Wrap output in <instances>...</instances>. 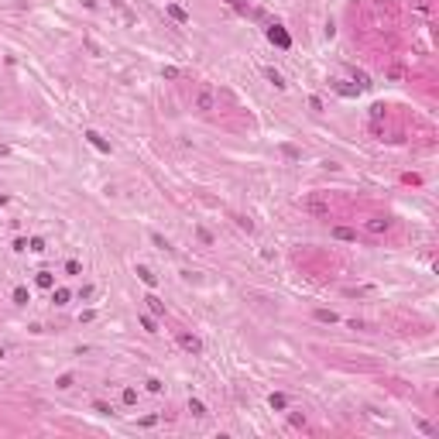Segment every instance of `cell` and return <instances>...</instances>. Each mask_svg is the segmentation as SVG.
I'll use <instances>...</instances> for the list:
<instances>
[{"mask_svg":"<svg viewBox=\"0 0 439 439\" xmlns=\"http://www.w3.org/2000/svg\"><path fill=\"white\" fill-rule=\"evenodd\" d=\"M141 326H145L147 333H158V329H154V319H151V316H141Z\"/></svg>","mask_w":439,"mask_h":439,"instance_id":"22","label":"cell"},{"mask_svg":"<svg viewBox=\"0 0 439 439\" xmlns=\"http://www.w3.org/2000/svg\"><path fill=\"white\" fill-rule=\"evenodd\" d=\"M268 405L282 412V408H289V398H285V395H268Z\"/></svg>","mask_w":439,"mask_h":439,"instance_id":"12","label":"cell"},{"mask_svg":"<svg viewBox=\"0 0 439 439\" xmlns=\"http://www.w3.org/2000/svg\"><path fill=\"white\" fill-rule=\"evenodd\" d=\"M151 240H154V247H161V251H168V240H165L161 233H151Z\"/></svg>","mask_w":439,"mask_h":439,"instance_id":"20","label":"cell"},{"mask_svg":"<svg viewBox=\"0 0 439 439\" xmlns=\"http://www.w3.org/2000/svg\"><path fill=\"white\" fill-rule=\"evenodd\" d=\"M69 298H73V292H69V289H55V292H52V302H55V305H66Z\"/></svg>","mask_w":439,"mask_h":439,"instance_id":"10","label":"cell"},{"mask_svg":"<svg viewBox=\"0 0 439 439\" xmlns=\"http://www.w3.org/2000/svg\"><path fill=\"white\" fill-rule=\"evenodd\" d=\"M66 271H69V275H82V268H79V261H66Z\"/></svg>","mask_w":439,"mask_h":439,"instance_id":"21","label":"cell"},{"mask_svg":"<svg viewBox=\"0 0 439 439\" xmlns=\"http://www.w3.org/2000/svg\"><path fill=\"white\" fill-rule=\"evenodd\" d=\"M168 17H172V21H179V24H189V10H185V7H179V3H168Z\"/></svg>","mask_w":439,"mask_h":439,"instance_id":"5","label":"cell"},{"mask_svg":"<svg viewBox=\"0 0 439 439\" xmlns=\"http://www.w3.org/2000/svg\"><path fill=\"white\" fill-rule=\"evenodd\" d=\"M264 79H268L275 89H285V79H282V73H278V69H264Z\"/></svg>","mask_w":439,"mask_h":439,"instance_id":"8","label":"cell"},{"mask_svg":"<svg viewBox=\"0 0 439 439\" xmlns=\"http://www.w3.org/2000/svg\"><path fill=\"white\" fill-rule=\"evenodd\" d=\"M138 402V391L134 388H124V405H134Z\"/></svg>","mask_w":439,"mask_h":439,"instance_id":"18","label":"cell"},{"mask_svg":"<svg viewBox=\"0 0 439 439\" xmlns=\"http://www.w3.org/2000/svg\"><path fill=\"white\" fill-rule=\"evenodd\" d=\"M147 391H154V395H158V391H161V381H158V377H147Z\"/></svg>","mask_w":439,"mask_h":439,"instance_id":"24","label":"cell"},{"mask_svg":"<svg viewBox=\"0 0 439 439\" xmlns=\"http://www.w3.org/2000/svg\"><path fill=\"white\" fill-rule=\"evenodd\" d=\"M302 210H309V213H319V217H329V206H326L323 199H305V203H302Z\"/></svg>","mask_w":439,"mask_h":439,"instance_id":"4","label":"cell"},{"mask_svg":"<svg viewBox=\"0 0 439 439\" xmlns=\"http://www.w3.org/2000/svg\"><path fill=\"white\" fill-rule=\"evenodd\" d=\"M333 237H336V240H354L357 233H354L350 226H333Z\"/></svg>","mask_w":439,"mask_h":439,"instance_id":"11","label":"cell"},{"mask_svg":"<svg viewBox=\"0 0 439 439\" xmlns=\"http://www.w3.org/2000/svg\"><path fill=\"white\" fill-rule=\"evenodd\" d=\"M367 230L370 233H384L388 230V220H367Z\"/></svg>","mask_w":439,"mask_h":439,"instance_id":"14","label":"cell"},{"mask_svg":"<svg viewBox=\"0 0 439 439\" xmlns=\"http://www.w3.org/2000/svg\"><path fill=\"white\" fill-rule=\"evenodd\" d=\"M0 357H7V350H3V347H0Z\"/></svg>","mask_w":439,"mask_h":439,"instance_id":"30","label":"cell"},{"mask_svg":"<svg viewBox=\"0 0 439 439\" xmlns=\"http://www.w3.org/2000/svg\"><path fill=\"white\" fill-rule=\"evenodd\" d=\"M370 117H374V120H381V117H384V107H381V103H377V107H370Z\"/></svg>","mask_w":439,"mask_h":439,"instance_id":"26","label":"cell"},{"mask_svg":"<svg viewBox=\"0 0 439 439\" xmlns=\"http://www.w3.org/2000/svg\"><path fill=\"white\" fill-rule=\"evenodd\" d=\"M145 302H147V309H151L154 316H161V312H165V302H161V298H154V295H147Z\"/></svg>","mask_w":439,"mask_h":439,"instance_id":"13","label":"cell"},{"mask_svg":"<svg viewBox=\"0 0 439 439\" xmlns=\"http://www.w3.org/2000/svg\"><path fill=\"white\" fill-rule=\"evenodd\" d=\"M138 278H141V282H145L147 289H154V285H158V275H154V271H151V268H145V264H138Z\"/></svg>","mask_w":439,"mask_h":439,"instance_id":"7","label":"cell"},{"mask_svg":"<svg viewBox=\"0 0 439 439\" xmlns=\"http://www.w3.org/2000/svg\"><path fill=\"white\" fill-rule=\"evenodd\" d=\"M268 38H271L275 45H282V48H289V45H292V38L282 31V24H271V28H268Z\"/></svg>","mask_w":439,"mask_h":439,"instance_id":"3","label":"cell"},{"mask_svg":"<svg viewBox=\"0 0 439 439\" xmlns=\"http://www.w3.org/2000/svg\"><path fill=\"white\" fill-rule=\"evenodd\" d=\"M14 302H17V305H28V302H31L28 289H14Z\"/></svg>","mask_w":439,"mask_h":439,"instance_id":"16","label":"cell"},{"mask_svg":"<svg viewBox=\"0 0 439 439\" xmlns=\"http://www.w3.org/2000/svg\"><path fill=\"white\" fill-rule=\"evenodd\" d=\"M196 110H199V113H213V110H217V96H213L210 86L196 89Z\"/></svg>","mask_w":439,"mask_h":439,"instance_id":"1","label":"cell"},{"mask_svg":"<svg viewBox=\"0 0 439 439\" xmlns=\"http://www.w3.org/2000/svg\"><path fill=\"white\" fill-rule=\"evenodd\" d=\"M31 251H35V254H41V251H45V240H41V237H35V240H31Z\"/></svg>","mask_w":439,"mask_h":439,"instance_id":"23","label":"cell"},{"mask_svg":"<svg viewBox=\"0 0 439 439\" xmlns=\"http://www.w3.org/2000/svg\"><path fill=\"white\" fill-rule=\"evenodd\" d=\"M38 285H41V289H52V285H55L52 271H38Z\"/></svg>","mask_w":439,"mask_h":439,"instance_id":"15","label":"cell"},{"mask_svg":"<svg viewBox=\"0 0 439 439\" xmlns=\"http://www.w3.org/2000/svg\"><path fill=\"white\" fill-rule=\"evenodd\" d=\"M354 79H357V86H364V89H367V86H370V79H367L364 73H354Z\"/></svg>","mask_w":439,"mask_h":439,"instance_id":"28","label":"cell"},{"mask_svg":"<svg viewBox=\"0 0 439 439\" xmlns=\"http://www.w3.org/2000/svg\"><path fill=\"white\" fill-rule=\"evenodd\" d=\"M73 381H75L73 374H62V377H59V388H73Z\"/></svg>","mask_w":439,"mask_h":439,"instance_id":"25","label":"cell"},{"mask_svg":"<svg viewBox=\"0 0 439 439\" xmlns=\"http://www.w3.org/2000/svg\"><path fill=\"white\" fill-rule=\"evenodd\" d=\"M86 141H89V145L96 147V151H103V154H110V145H107V141H103V138H100L96 131H86Z\"/></svg>","mask_w":439,"mask_h":439,"instance_id":"6","label":"cell"},{"mask_svg":"<svg viewBox=\"0 0 439 439\" xmlns=\"http://www.w3.org/2000/svg\"><path fill=\"white\" fill-rule=\"evenodd\" d=\"M316 319H319V323H336V312H329V309H319V312H316Z\"/></svg>","mask_w":439,"mask_h":439,"instance_id":"17","label":"cell"},{"mask_svg":"<svg viewBox=\"0 0 439 439\" xmlns=\"http://www.w3.org/2000/svg\"><path fill=\"white\" fill-rule=\"evenodd\" d=\"M7 154H10V147H7V145H0V158H7Z\"/></svg>","mask_w":439,"mask_h":439,"instance_id":"29","label":"cell"},{"mask_svg":"<svg viewBox=\"0 0 439 439\" xmlns=\"http://www.w3.org/2000/svg\"><path fill=\"white\" fill-rule=\"evenodd\" d=\"M199 240H203V244H213V233H210V230H203V226H199Z\"/></svg>","mask_w":439,"mask_h":439,"instance_id":"27","label":"cell"},{"mask_svg":"<svg viewBox=\"0 0 439 439\" xmlns=\"http://www.w3.org/2000/svg\"><path fill=\"white\" fill-rule=\"evenodd\" d=\"M189 412H192L196 419H206V405H203L199 398H189Z\"/></svg>","mask_w":439,"mask_h":439,"instance_id":"9","label":"cell"},{"mask_svg":"<svg viewBox=\"0 0 439 439\" xmlns=\"http://www.w3.org/2000/svg\"><path fill=\"white\" fill-rule=\"evenodd\" d=\"M161 75H165V79H179V69H175V66H165V69H161Z\"/></svg>","mask_w":439,"mask_h":439,"instance_id":"19","label":"cell"},{"mask_svg":"<svg viewBox=\"0 0 439 439\" xmlns=\"http://www.w3.org/2000/svg\"><path fill=\"white\" fill-rule=\"evenodd\" d=\"M179 347H182L185 354H203V343H199V336H192V333H179Z\"/></svg>","mask_w":439,"mask_h":439,"instance_id":"2","label":"cell"}]
</instances>
